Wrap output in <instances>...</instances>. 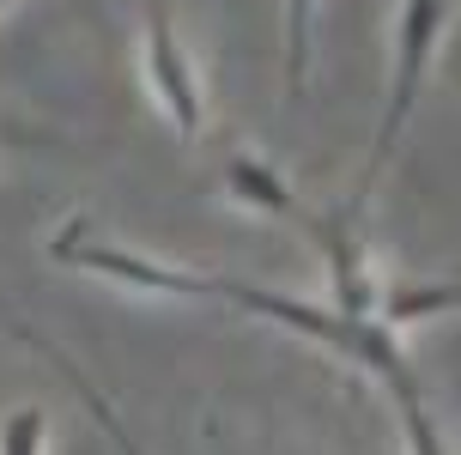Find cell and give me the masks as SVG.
Listing matches in <instances>:
<instances>
[{"mask_svg": "<svg viewBox=\"0 0 461 455\" xmlns=\"http://www.w3.org/2000/svg\"><path fill=\"white\" fill-rule=\"evenodd\" d=\"M219 297L237 304V310H249V316L279 322V328H298L303 341H322L328 352H340V359H352L358 370L383 377V383L394 388V401H419L413 364H407V352H401V341H394V328H383L376 316L358 322V316H340L334 304L322 310V304H303V297L267 292V286H243V279H219Z\"/></svg>", "mask_w": 461, "mask_h": 455, "instance_id": "1", "label": "cell"}, {"mask_svg": "<svg viewBox=\"0 0 461 455\" xmlns=\"http://www.w3.org/2000/svg\"><path fill=\"white\" fill-rule=\"evenodd\" d=\"M443 37V0H407L401 6V37H394V86H389V110H383V128H376V146H370L365 159V177H358V195H352V219L365 213V201L376 195V182L389 170L394 146H401V128H407V115L419 104V86H425V73H431V49Z\"/></svg>", "mask_w": 461, "mask_h": 455, "instance_id": "2", "label": "cell"}, {"mask_svg": "<svg viewBox=\"0 0 461 455\" xmlns=\"http://www.w3.org/2000/svg\"><path fill=\"white\" fill-rule=\"evenodd\" d=\"M225 195L237 206H255V213H274V219H303V206L292 201V188H285V177H279L274 164H261V159H249V152H230L225 159ZM310 225V219H303Z\"/></svg>", "mask_w": 461, "mask_h": 455, "instance_id": "5", "label": "cell"}, {"mask_svg": "<svg viewBox=\"0 0 461 455\" xmlns=\"http://www.w3.org/2000/svg\"><path fill=\"white\" fill-rule=\"evenodd\" d=\"M0 6H6V0H0Z\"/></svg>", "mask_w": 461, "mask_h": 455, "instance_id": "10", "label": "cell"}, {"mask_svg": "<svg viewBox=\"0 0 461 455\" xmlns=\"http://www.w3.org/2000/svg\"><path fill=\"white\" fill-rule=\"evenodd\" d=\"M438 310H461V286H394V292L376 297V322H383V328L438 316Z\"/></svg>", "mask_w": 461, "mask_h": 455, "instance_id": "6", "label": "cell"}, {"mask_svg": "<svg viewBox=\"0 0 461 455\" xmlns=\"http://www.w3.org/2000/svg\"><path fill=\"white\" fill-rule=\"evenodd\" d=\"M43 432H49L43 407L6 413V425H0V455H43Z\"/></svg>", "mask_w": 461, "mask_h": 455, "instance_id": "8", "label": "cell"}, {"mask_svg": "<svg viewBox=\"0 0 461 455\" xmlns=\"http://www.w3.org/2000/svg\"><path fill=\"white\" fill-rule=\"evenodd\" d=\"M146 73H152L170 122H176L183 134H201V86H194V68H188V55L176 49V31H170L164 13L146 19Z\"/></svg>", "mask_w": 461, "mask_h": 455, "instance_id": "4", "label": "cell"}, {"mask_svg": "<svg viewBox=\"0 0 461 455\" xmlns=\"http://www.w3.org/2000/svg\"><path fill=\"white\" fill-rule=\"evenodd\" d=\"M310 13H316V0H285V97H303V73H310Z\"/></svg>", "mask_w": 461, "mask_h": 455, "instance_id": "7", "label": "cell"}, {"mask_svg": "<svg viewBox=\"0 0 461 455\" xmlns=\"http://www.w3.org/2000/svg\"><path fill=\"white\" fill-rule=\"evenodd\" d=\"M401 419H407V450L413 455H449V443H443L438 419L425 413V401H401Z\"/></svg>", "mask_w": 461, "mask_h": 455, "instance_id": "9", "label": "cell"}, {"mask_svg": "<svg viewBox=\"0 0 461 455\" xmlns=\"http://www.w3.org/2000/svg\"><path fill=\"white\" fill-rule=\"evenodd\" d=\"M55 261H73L86 273H104V279H122V286H140V292H164V297H219V279L212 273H183V268H164V261H146V255L122 250V243H104L92 237L86 219H68L49 243Z\"/></svg>", "mask_w": 461, "mask_h": 455, "instance_id": "3", "label": "cell"}]
</instances>
